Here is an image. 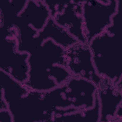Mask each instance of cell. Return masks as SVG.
<instances>
[{"label": "cell", "instance_id": "1", "mask_svg": "<svg viewBox=\"0 0 122 122\" xmlns=\"http://www.w3.org/2000/svg\"><path fill=\"white\" fill-rule=\"evenodd\" d=\"M64 49L49 39L29 53V78L23 84L27 88L47 91L64 84L71 76L65 69Z\"/></svg>", "mask_w": 122, "mask_h": 122}, {"label": "cell", "instance_id": "2", "mask_svg": "<svg viewBox=\"0 0 122 122\" xmlns=\"http://www.w3.org/2000/svg\"><path fill=\"white\" fill-rule=\"evenodd\" d=\"M121 14L119 8L112 25L89 43L98 74L109 78L119 88H122Z\"/></svg>", "mask_w": 122, "mask_h": 122}, {"label": "cell", "instance_id": "3", "mask_svg": "<svg viewBox=\"0 0 122 122\" xmlns=\"http://www.w3.org/2000/svg\"><path fill=\"white\" fill-rule=\"evenodd\" d=\"M119 1L83 0V32L87 44L112 25V18L118 10Z\"/></svg>", "mask_w": 122, "mask_h": 122}, {"label": "cell", "instance_id": "4", "mask_svg": "<svg viewBox=\"0 0 122 122\" xmlns=\"http://www.w3.org/2000/svg\"><path fill=\"white\" fill-rule=\"evenodd\" d=\"M82 1L76 0L61 1L44 0L53 21L79 42L88 44L83 32Z\"/></svg>", "mask_w": 122, "mask_h": 122}, {"label": "cell", "instance_id": "5", "mask_svg": "<svg viewBox=\"0 0 122 122\" xmlns=\"http://www.w3.org/2000/svg\"><path fill=\"white\" fill-rule=\"evenodd\" d=\"M64 65L71 77L85 79L97 87L102 79L97 73L89 44L77 42L64 50Z\"/></svg>", "mask_w": 122, "mask_h": 122}, {"label": "cell", "instance_id": "6", "mask_svg": "<svg viewBox=\"0 0 122 122\" xmlns=\"http://www.w3.org/2000/svg\"><path fill=\"white\" fill-rule=\"evenodd\" d=\"M30 54L18 51L15 37L2 38L0 48V71L24 84L29 78Z\"/></svg>", "mask_w": 122, "mask_h": 122}, {"label": "cell", "instance_id": "7", "mask_svg": "<svg viewBox=\"0 0 122 122\" xmlns=\"http://www.w3.org/2000/svg\"><path fill=\"white\" fill-rule=\"evenodd\" d=\"M97 94L100 106L99 122H115L117 110L122 106V88L117 87L109 78L102 76Z\"/></svg>", "mask_w": 122, "mask_h": 122}, {"label": "cell", "instance_id": "8", "mask_svg": "<svg viewBox=\"0 0 122 122\" xmlns=\"http://www.w3.org/2000/svg\"><path fill=\"white\" fill-rule=\"evenodd\" d=\"M50 17V11L44 0H28L25 7L18 15L12 27L30 26L39 31L46 25Z\"/></svg>", "mask_w": 122, "mask_h": 122}, {"label": "cell", "instance_id": "9", "mask_svg": "<svg viewBox=\"0 0 122 122\" xmlns=\"http://www.w3.org/2000/svg\"><path fill=\"white\" fill-rule=\"evenodd\" d=\"M27 0L3 1L0 8V30L1 37H6L18 15L25 7Z\"/></svg>", "mask_w": 122, "mask_h": 122}, {"label": "cell", "instance_id": "10", "mask_svg": "<svg viewBox=\"0 0 122 122\" xmlns=\"http://www.w3.org/2000/svg\"><path fill=\"white\" fill-rule=\"evenodd\" d=\"M38 35L43 41L50 39L64 49L79 42L63 28L57 25L50 17L44 28L38 31Z\"/></svg>", "mask_w": 122, "mask_h": 122}, {"label": "cell", "instance_id": "11", "mask_svg": "<svg viewBox=\"0 0 122 122\" xmlns=\"http://www.w3.org/2000/svg\"><path fill=\"white\" fill-rule=\"evenodd\" d=\"M100 120V106L96 92L94 106L91 108L79 110L56 117L55 122H99Z\"/></svg>", "mask_w": 122, "mask_h": 122}, {"label": "cell", "instance_id": "12", "mask_svg": "<svg viewBox=\"0 0 122 122\" xmlns=\"http://www.w3.org/2000/svg\"><path fill=\"white\" fill-rule=\"evenodd\" d=\"M0 122H14L13 116L9 109L0 111Z\"/></svg>", "mask_w": 122, "mask_h": 122}, {"label": "cell", "instance_id": "13", "mask_svg": "<svg viewBox=\"0 0 122 122\" xmlns=\"http://www.w3.org/2000/svg\"><path fill=\"white\" fill-rule=\"evenodd\" d=\"M0 111L2 110H6L8 109V104L3 97V94L1 91H0Z\"/></svg>", "mask_w": 122, "mask_h": 122}]
</instances>
